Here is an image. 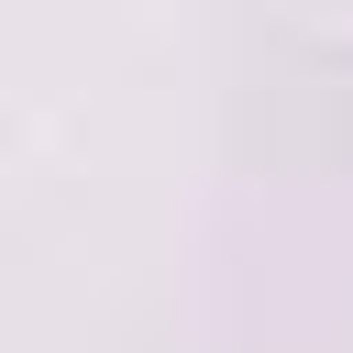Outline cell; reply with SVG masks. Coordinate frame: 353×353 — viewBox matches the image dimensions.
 Listing matches in <instances>:
<instances>
[]
</instances>
